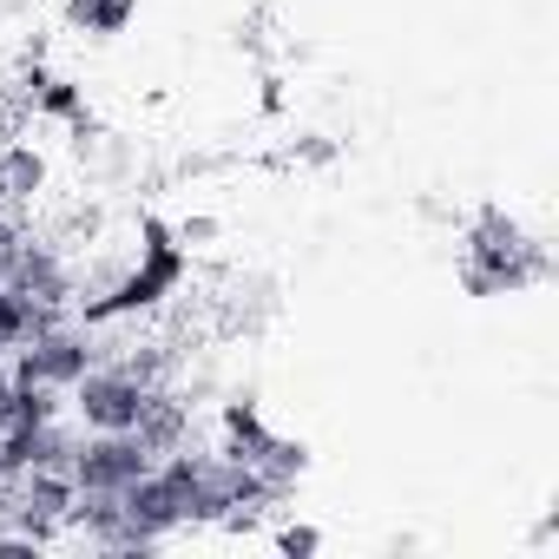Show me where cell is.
<instances>
[{
    "label": "cell",
    "mask_w": 559,
    "mask_h": 559,
    "mask_svg": "<svg viewBox=\"0 0 559 559\" xmlns=\"http://www.w3.org/2000/svg\"><path fill=\"white\" fill-rule=\"evenodd\" d=\"M86 369H99V330L93 323H60L34 343H21L8 356V376L14 382H53V389H73Z\"/></svg>",
    "instance_id": "obj_1"
},
{
    "label": "cell",
    "mask_w": 559,
    "mask_h": 559,
    "mask_svg": "<svg viewBox=\"0 0 559 559\" xmlns=\"http://www.w3.org/2000/svg\"><path fill=\"white\" fill-rule=\"evenodd\" d=\"M139 474H152V448L132 428H86L73 448V487L80 493H126Z\"/></svg>",
    "instance_id": "obj_2"
},
{
    "label": "cell",
    "mask_w": 559,
    "mask_h": 559,
    "mask_svg": "<svg viewBox=\"0 0 559 559\" xmlns=\"http://www.w3.org/2000/svg\"><path fill=\"white\" fill-rule=\"evenodd\" d=\"M145 395H152L145 382H132L126 369L99 362V369H86V376L67 389V408H73L80 428H132L139 408H145Z\"/></svg>",
    "instance_id": "obj_3"
},
{
    "label": "cell",
    "mask_w": 559,
    "mask_h": 559,
    "mask_svg": "<svg viewBox=\"0 0 559 559\" xmlns=\"http://www.w3.org/2000/svg\"><path fill=\"white\" fill-rule=\"evenodd\" d=\"M8 290L14 297H27V304H80V284H73V263L60 257V243L53 237H21V250H14V270H8Z\"/></svg>",
    "instance_id": "obj_4"
},
{
    "label": "cell",
    "mask_w": 559,
    "mask_h": 559,
    "mask_svg": "<svg viewBox=\"0 0 559 559\" xmlns=\"http://www.w3.org/2000/svg\"><path fill=\"white\" fill-rule=\"evenodd\" d=\"M119 500H126V526H132V533H145L152 546H165V539L191 533V526H185V507H178V493H171V480L158 474V461H152V474H139Z\"/></svg>",
    "instance_id": "obj_5"
},
{
    "label": "cell",
    "mask_w": 559,
    "mask_h": 559,
    "mask_svg": "<svg viewBox=\"0 0 559 559\" xmlns=\"http://www.w3.org/2000/svg\"><path fill=\"white\" fill-rule=\"evenodd\" d=\"M132 435L152 448V461H158V454H178V448H191V402H185V395H171V389L158 382V389L145 395V408H139Z\"/></svg>",
    "instance_id": "obj_6"
},
{
    "label": "cell",
    "mask_w": 559,
    "mask_h": 559,
    "mask_svg": "<svg viewBox=\"0 0 559 559\" xmlns=\"http://www.w3.org/2000/svg\"><path fill=\"white\" fill-rule=\"evenodd\" d=\"M47 191V152L34 139H0V204L27 211Z\"/></svg>",
    "instance_id": "obj_7"
},
{
    "label": "cell",
    "mask_w": 559,
    "mask_h": 559,
    "mask_svg": "<svg viewBox=\"0 0 559 559\" xmlns=\"http://www.w3.org/2000/svg\"><path fill=\"white\" fill-rule=\"evenodd\" d=\"M119 533H126V500H119V493H80V500H73V513H67V539L112 552Z\"/></svg>",
    "instance_id": "obj_8"
},
{
    "label": "cell",
    "mask_w": 559,
    "mask_h": 559,
    "mask_svg": "<svg viewBox=\"0 0 559 559\" xmlns=\"http://www.w3.org/2000/svg\"><path fill=\"white\" fill-rule=\"evenodd\" d=\"M73 500H80L73 474H60V467H27V474H21V513H14V520H60V526H67Z\"/></svg>",
    "instance_id": "obj_9"
},
{
    "label": "cell",
    "mask_w": 559,
    "mask_h": 559,
    "mask_svg": "<svg viewBox=\"0 0 559 559\" xmlns=\"http://www.w3.org/2000/svg\"><path fill=\"white\" fill-rule=\"evenodd\" d=\"M132 14H139V0H67V27H80V34H93V40L126 34Z\"/></svg>",
    "instance_id": "obj_10"
},
{
    "label": "cell",
    "mask_w": 559,
    "mask_h": 559,
    "mask_svg": "<svg viewBox=\"0 0 559 559\" xmlns=\"http://www.w3.org/2000/svg\"><path fill=\"white\" fill-rule=\"evenodd\" d=\"M217 421H224V454H237V461H250V454L270 441V428H263V415H257L250 395H230Z\"/></svg>",
    "instance_id": "obj_11"
},
{
    "label": "cell",
    "mask_w": 559,
    "mask_h": 559,
    "mask_svg": "<svg viewBox=\"0 0 559 559\" xmlns=\"http://www.w3.org/2000/svg\"><path fill=\"white\" fill-rule=\"evenodd\" d=\"M250 467H257L263 480H284V487H297V480L310 474V448H304V441H290V435H270V441L250 454Z\"/></svg>",
    "instance_id": "obj_12"
},
{
    "label": "cell",
    "mask_w": 559,
    "mask_h": 559,
    "mask_svg": "<svg viewBox=\"0 0 559 559\" xmlns=\"http://www.w3.org/2000/svg\"><path fill=\"white\" fill-rule=\"evenodd\" d=\"M53 415H67V389H53V382H14L8 428L14 421H53Z\"/></svg>",
    "instance_id": "obj_13"
},
{
    "label": "cell",
    "mask_w": 559,
    "mask_h": 559,
    "mask_svg": "<svg viewBox=\"0 0 559 559\" xmlns=\"http://www.w3.org/2000/svg\"><path fill=\"white\" fill-rule=\"evenodd\" d=\"M27 112H34V119H60V126H73V119L93 112V106H86V86H80V80H47V86L34 93Z\"/></svg>",
    "instance_id": "obj_14"
},
{
    "label": "cell",
    "mask_w": 559,
    "mask_h": 559,
    "mask_svg": "<svg viewBox=\"0 0 559 559\" xmlns=\"http://www.w3.org/2000/svg\"><path fill=\"white\" fill-rule=\"evenodd\" d=\"M270 546H276V552H290V559H310V552H323V533H317V526H297V520H284V526L270 533Z\"/></svg>",
    "instance_id": "obj_15"
},
{
    "label": "cell",
    "mask_w": 559,
    "mask_h": 559,
    "mask_svg": "<svg viewBox=\"0 0 559 559\" xmlns=\"http://www.w3.org/2000/svg\"><path fill=\"white\" fill-rule=\"evenodd\" d=\"M21 237H27V211H0V284H8V270H14Z\"/></svg>",
    "instance_id": "obj_16"
},
{
    "label": "cell",
    "mask_w": 559,
    "mask_h": 559,
    "mask_svg": "<svg viewBox=\"0 0 559 559\" xmlns=\"http://www.w3.org/2000/svg\"><path fill=\"white\" fill-rule=\"evenodd\" d=\"M171 237H178L185 250H204V243L217 237V217H178V224H171Z\"/></svg>",
    "instance_id": "obj_17"
},
{
    "label": "cell",
    "mask_w": 559,
    "mask_h": 559,
    "mask_svg": "<svg viewBox=\"0 0 559 559\" xmlns=\"http://www.w3.org/2000/svg\"><path fill=\"white\" fill-rule=\"evenodd\" d=\"M297 158H304V165H330V158H336V145H330V139H304V145H297Z\"/></svg>",
    "instance_id": "obj_18"
},
{
    "label": "cell",
    "mask_w": 559,
    "mask_h": 559,
    "mask_svg": "<svg viewBox=\"0 0 559 559\" xmlns=\"http://www.w3.org/2000/svg\"><path fill=\"white\" fill-rule=\"evenodd\" d=\"M0 474H8V467H0Z\"/></svg>",
    "instance_id": "obj_19"
}]
</instances>
